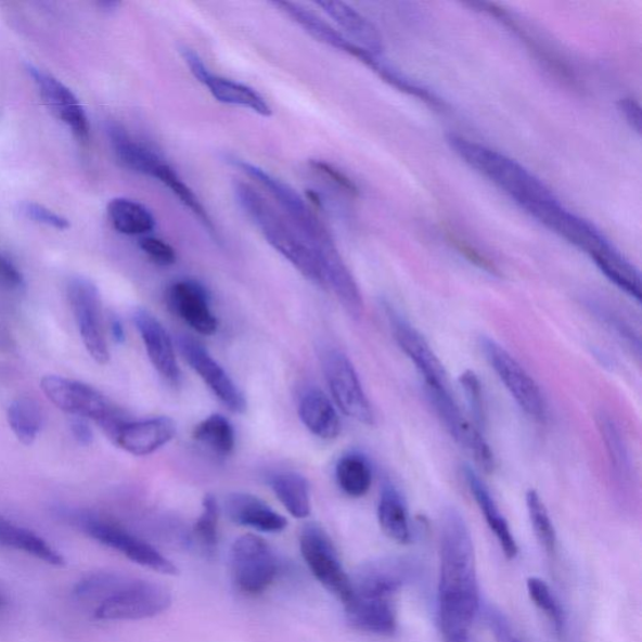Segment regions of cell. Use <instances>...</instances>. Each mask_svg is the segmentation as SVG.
Listing matches in <instances>:
<instances>
[{"label":"cell","mask_w":642,"mask_h":642,"mask_svg":"<svg viewBox=\"0 0 642 642\" xmlns=\"http://www.w3.org/2000/svg\"><path fill=\"white\" fill-rule=\"evenodd\" d=\"M479 586L472 536L459 510L441 517L437 612L446 642H468L479 612Z\"/></svg>","instance_id":"cell-1"},{"label":"cell","mask_w":642,"mask_h":642,"mask_svg":"<svg viewBox=\"0 0 642 642\" xmlns=\"http://www.w3.org/2000/svg\"><path fill=\"white\" fill-rule=\"evenodd\" d=\"M74 593L84 604L92 605V616L101 621L151 619L165 613L172 602L164 585L116 572L87 575Z\"/></svg>","instance_id":"cell-2"},{"label":"cell","mask_w":642,"mask_h":642,"mask_svg":"<svg viewBox=\"0 0 642 642\" xmlns=\"http://www.w3.org/2000/svg\"><path fill=\"white\" fill-rule=\"evenodd\" d=\"M447 141L465 164L493 182L527 214L556 198L527 168L499 151L457 134H449Z\"/></svg>","instance_id":"cell-3"},{"label":"cell","mask_w":642,"mask_h":642,"mask_svg":"<svg viewBox=\"0 0 642 642\" xmlns=\"http://www.w3.org/2000/svg\"><path fill=\"white\" fill-rule=\"evenodd\" d=\"M232 190L241 210L260 230L270 246L291 262L305 279L319 286H325L317 256L293 223L277 211L251 184L235 181Z\"/></svg>","instance_id":"cell-4"},{"label":"cell","mask_w":642,"mask_h":642,"mask_svg":"<svg viewBox=\"0 0 642 642\" xmlns=\"http://www.w3.org/2000/svg\"><path fill=\"white\" fill-rule=\"evenodd\" d=\"M228 163L237 167L239 170L261 184L269 192L281 207V210L285 213L286 219L293 223L305 243L314 253L319 267L321 261L339 254L331 231L291 184L281 181L275 176L265 171L260 166L248 163L246 159L231 156L228 158Z\"/></svg>","instance_id":"cell-5"},{"label":"cell","mask_w":642,"mask_h":642,"mask_svg":"<svg viewBox=\"0 0 642 642\" xmlns=\"http://www.w3.org/2000/svg\"><path fill=\"white\" fill-rule=\"evenodd\" d=\"M46 397L61 411L98 423L110 438L114 439L118 428L127 420L124 414L90 385L47 375L40 382Z\"/></svg>","instance_id":"cell-6"},{"label":"cell","mask_w":642,"mask_h":642,"mask_svg":"<svg viewBox=\"0 0 642 642\" xmlns=\"http://www.w3.org/2000/svg\"><path fill=\"white\" fill-rule=\"evenodd\" d=\"M72 524L92 540L98 541L111 550H115L134 564L154 569L164 575H176L179 569L158 552L154 545L140 539L116 522L93 515L91 512H72Z\"/></svg>","instance_id":"cell-7"},{"label":"cell","mask_w":642,"mask_h":642,"mask_svg":"<svg viewBox=\"0 0 642 642\" xmlns=\"http://www.w3.org/2000/svg\"><path fill=\"white\" fill-rule=\"evenodd\" d=\"M232 581L247 595H258L274 582L278 558L270 544L256 535H244L232 544L230 552Z\"/></svg>","instance_id":"cell-8"},{"label":"cell","mask_w":642,"mask_h":642,"mask_svg":"<svg viewBox=\"0 0 642 642\" xmlns=\"http://www.w3.org/2000/svg\"><path fill=\"white\" fill-rule=\"evenodd\" d=\"M272 4L280 12H283L286 17L298 24L309 36L319 40L321 43L334 48V50L347 53L351 57L363 62L365 66L373 69L375 74H378L385 82L396 88L403 84V76H400L398 72L390 68L388 64H385L378 55L359 47L348 37L342 35L339 30L332 27L331 24L320 18L319 15L307 10V8L293 2H274Z\"/></svg>","instance_id":"cell-9"},{"label":"cell","mask_w":642,"mask_h":642,"mask_svg":"<svg viewBox=\"0 0 642 642\" xmlns=\"http://www.w3.org/2000/svg\"><path fill=\"white\" fill-rule=\"evenodd\" d=\"M300 551L316 579L347 604L352 598L350 576L345 573L338 552L325 529L318 524L305 525L300 534Z\"/></svg>","instance_id":"cell-10"},{"label":"cell","mask_w":642,"mask_h":642,"mask_svg":"<svg viewBox=\"0 0 642 642\" xmlns=\"http://www.w3.org/2000/svg\"><path fill=\"white\" fill-rule=\"evenodd\" d=\"M489 365L499 375L505 389L509 390L518 407L535 421L544 422L548 419V405L540 385L536 383L524 367L513 358L502 345L491 338L480 341Z\"/></svg>","instance_id":"cell-11"},{"label":"cell","mask_w":642,"mask_h":642,"mask_svg":"<svg viewBox=\"0 0 642 642\" xmlns=\"http://www.w3.org/2000/svg\"><path fill=\"white\" fill-rule=\"evenodd\" d=\"M321 367L336 406L361 424L373 425L375 415L355 365L344 352L329 349L321 356Z\"/></svg>","instance_id":"cell-12"},{"label":"cell","mask_w":642,"mask_h":642,"mask_svg":"<svg viewBox=\"0 0 642 642\" xmlns=\"http://www.w3.org/2000/svg\"><path fill=\"white\" fill-rule=\"evenodd\" d=\"M67 294L85 347L99 364H107L110 349L104 333L102 303L98 286L91 280L77 277L69 280Z\"/></svg>","instance_id":"cell-13"},{"label":"cell","mask_w":642,"mask_h":642,"mask_svg":"<svg viewBox=\"0 0 642 642\" xmlns=\"http://www.w3.org/2000/svg\"><path fill=\"white\" fill-rule=\"evenodd\" d=\"M425 393H427L431 405L435 408L449 435L471 453L482 470L491 473L495 468L492 449L477 425L465 419L460 406L457 405L452 390Z\"/></svg>","instance_id":"cell-14"},{"label":"cell","mask_w":642,"mask_h":642,"mask_svg":"<svg viewBox=\"0 0 642 642\" xmlns=\"http://www.w3.org/2000/svg\"><path fill=\"white\" fill-rule=\"evenodd\" d=\"M388 317L393 335L399 348L420 372L425 391L451 390L446 368L424 336L398 312L389 310Z\"/></svg>","instance_id":"cell-15"},{"label":"cell","mask_w":642,"mask_h":642,"mask_svg":"<svg viewBox=\"0 0 642 642\" xmlns=\"http://www.w3.org/2000/svg\"><path fill=\"white\" fill-rule=\"evenodd\" d=\"M179 348L189 365L230 412L241 414L246 411L247 401L243 391L203 344L189 335H181Z\"/></svg>","instance_id":"cell-16"},{"label":"cell","mask_w":642,"mask_h":642,"mask_svg":"<svg viewBox=\"0 0 642 642\" xmlns=\"http://www.w3.org/2000/svg\"><path fill=\"white\" fill-rule=\"evenodd\" d=\"M181 54L191 74L207 88L215 100L229 104V106L251 110L254 114L262 117L271 116L270 104L254 88L240 84L237 80L213 74L200 55L188 47L181 48Z\"/></svg>","instance_id":"cell-17"},{"label":"cell","mask_w":642,"mask_h":642,"mask_svg":"<svg viewBox=\"0 0 642 642\" xmlns=\"http://www.w3.org/2000/svg\"><path fill=\"white\" fill-rule=\"evenodd\" d=\"M413 567L401 557H382L365 562L350 577L352 595L390 599L411 580Z\"/></svg>","instance_id":"cell-18"},{"label":"cell","mask_w":642,"mask_h":642,"mask_svg":"<svg viewBox=\"0 0 642 642\" xmlns=\"http://www.w3.org/2000/svg\"><path fill=\"white\" fill-rule=\"evenodd\" d=\"M27 70L29 76L34 78L46 106L70 128L79 141L87 142L90 139V123H88L86 111L75 93L60 79L39 69L34 64H28Z\"/></svg>","instance_id":"cell-19"},{"label":"cell","mask_w":642,"mask_h":642,"mask_svg":"<svg viewBox=\"0 0 642 642\" xmlns=\"http://www.w3.org/2000/svg\"><path fill=\"white\" fill-rule=\"evenodd\" d=\"M167 301L175 314L196 333L213 335L218 331L219 321L211 310L210 294L198 281H176L168 288Z\"/></svg>","instance_id":"cell-20"},{"label":"cell","mask_w":642,"mask_h":642,"mask_svg":"<svg viewBox=\"0 0 642 642\" xmlns=\"http://www.w3.org/2000/svg\"><path fill=\"white\" fill-rule=\"evenodd\" d=\"M133 323L141 335L152 365L168 383L178 385L181 371L170 334L160 321L146 309L133 312Z\"/></svg>","instance_id":"cell-21"},{"label":"cell","mask_w":642,"mask_h":642,"mask_svg":"<svg viewBox=\"0 0 642 642\" xmlns=\"http://www.w3.org/2000/svg\"><path fill=\"white\" fill-rule=\"evenodd\" d=\"M176 432L178 427L171 419L155 416L149 420L126 421L112 440L124 451L143 457L166 446L175 438Z\"/></svg>","instance_id":"cell-22"},{"label":"cell","mask_w":642,"mask_h":642,"mask_svg":"<svg viewBox=\"0 0 642 642\" xmlns=\"http://www.w3.org/2000/svg\"><path fill=\"white\" fill-rule=\"evenodd\" d=\"M344 605L347 620L359 631L390 637L397 630V614L390 599L352 595Z\"/></svg>","instance_id":"cell-23"},{"label":"cell","mask_w":642,"mask_h":642,"mask_svg":"<svg viewBox=\"0 0 642 642\" xmlns=\"http://www.w3.org/2000/svg\"><path fill=\"white\" fill-rule=\"evenodd\" d=\"M224 512L234 524L251 527L256 531L277 534L284 531L287 521L272 510L259 497L251 493H231L224 500Z\"/></svg>","instance_id":"cell-24"},{"label":"cell","mask_w":642,"mask_h":642,"mask_svg":"<svg viewBox=\"0 0 642 642\" xmlns=\"http://www.w3.org/2000/svg\"><path fill=\"white\" fill-rule=\"evenodd\" d=\"M463 477L473 495V499L478 504L480 512L484 513L487 525L491 528L497 541H499L505 557L509 560L515 558L518 553L515 536H513L508 519L503 517L485 482L470 465H465L463 468Z\"/></svg>","instance_id":"cell-25"},{"label":"cell","mask_w":642,"mask_h":642,"mask_svg":"<svg viewBox=\"0 0 642 642\" xmlns=\"http://www.w3.org/2000/svg\"><path fill=\"white\" fill-rule=\"evenodd\" d=\"M328 17H331L347 34L349 39L356 40V44L364 48L381 57L383 53V38L378 28L360 14L355 8L342 2H317L316 3Z\"/></svg>","instance_id":"cell-26"},{"label":"cell","mask_w":642,"mask_h":642,"mask_svg":"<svg viewBox=\"0 0 642 642\" xmlns=\"http://www.w3.org/2000/svg\"><path fill=\"white\" fill-rule=\"evenodd\" d=\"M108 138L116 157L128 170L152 178L165 158L154 149L132 138L124 127L112 124L107 128Z\"/></svg>","instance_id":"cell-27"},{"label":"cell","mask_w":642,"mask_h":642,"mask_svg":"<svg viewBox=\"0 0 642 642\" xmlns=\"http://www.w3.org/2000/svg\"><path fill=\"white\" fill-rule=\"evenodd\" d=\"M299 416L312 435L321 439H335L341 435L342 423L336 409L323 391L310 388L299 400Z\"/></svg>","instance_id":"cell-28"},{"label":"cell","mask_w":642,"mask_h":642,"mask_svg":"<svg viewBox=\"0 0 642 642\" xmlns=\"http://www.w3.org/2000/svg\"><path fill=\"white\" fill-rule=\"evenodd\" d=\"M0 545L26 553V555L43 561L48 565L63 566L66 564L62 553L48 543L43 537L3 516H0Z\"/></svg>","instance_id":"cell-29"},{"label":"cell","mask_w":642,"mask_h":642,"mask_svg":"<svg viewBox=\"0 0 642 642\" xmlns=\"http://www.w3.org/2000/svg\"><path fill=\"white\" fill-rule=\"evenodd\" d=\"M596 422L602 440H604L612 477L617 485L626 486L631 482L632 465L629 447L619 424L616 423L612 414L605 411L598 413Z\"/></svg>","instance_id":"cell-30"},{"label":"cell","mask_w":642,"mask_h":642,"mask_svg":"<svg viewBox=\"0 0 642 642\" xmlns=\"http://www.w3.org/2000/svg\"><path fill=\"white\" fill-rule=\"evenodd\" d=\"M378 521L383 532L398 543L411 541L412 531L403 496L390 485H384L378 502Z\"/></svg>","instance_id":"cell-31"},{"label":"cell","mask_w":642,"mask_h":642,"mask_svg":"<svg viewBox=\"0 0 642 642\" xmlns=\"http://www.w3.org/2000/svg\"><path fill=\"white\" fill-rule=\"evenodd\" d=\"M107 214L114 228L124 235H147L156 228L154 214L146 206L131 198L117 197L111 200Z\"/></svg>","instance_id":"cell-32"},{"label":"cell","mask_w":642,"mask_h":642,"mask_svg":"<svg viewBox=\"0 0 642 642\" xmlns=\"http://www.w3.org/2000/svg\"><path fill=\"white\" fill-rule=\"evenodd\" d=\"M152 179L163 183L164 187L170 191L192 215L195 216L201 224L207 230L208 234L218 239V229H216L211 216L208 215L204 205L201 204L195 192L190 189L189 184L181 179L178 171H176L166 159L157 167Z\"/></svg>","instance_id":"cell-33"},{"label":"cell","mask_w":642,"mask_h":642,"mask_svg":"<svg viewBox=\"0 0 642 642\" xmlns=\"http://www.w3.org/2000/svg\"><path fill=\"white\" fill-rule=\"evenodd\" d=\"M272 492L288 513L295 518H307L311 512L310 487L308 480L298 473H278L269 480Z\"/></svg>","instance_id":"cell-34"},{"label":"cell","mask_w":642,"mask_h":642,"mask_svg":"<svg viewBox=\"0 0 642 642\" xmlns=\"http://www.w3.org/2000/svg\"><path fill=\"white\" fill-rule=\"evenodd\" d=\"M336 482L345 495L363 497L373 484V468L364 454L350 452L342 457L336 463Z\"/></svg>","instance_id":"cell-35"},{"label":"cell","mask_w":642,"mask_h":642,"mask_svg":"<svg viewBox=\"0 0 642 642\" xmlns=\"http://www.w3.org/2000/svg\"><path fill=\"white\" fill-rule=\"evenodd\" d=\"M192 437L207 451L219 457L230 455L235 448L234 427L227 416L221 414L208 415L207 419L200 422Z\"/></svg>","instance_id":"cell-36"},{"label":"cell","mask_w":642,"mask_h":642,"mask_svg":"<svg viewBox=\"0 0 642 642\" xmlns=\"http://www.w3.org/2000/svg\"><path fill=\"white\" fill-rule=\"evenodd\" d=\"M8 423L23 445H34L43 425L42 409L29 397L15 399L8 409Z\"/></svg>","instance_id":"cell-37"},{"label":"cell","mask_w":642,"mask_h":642,"mask_svg":"<svg viewBox=\"0 0 642 642\" xmlns=\"http://www.w3.org/2000/svg\"><path fill=\"white\" fill-rule=\"evenodd\" d=\"M593 261H595L602 274L612 283L637 301L641 300L640 272L629 260L624 258V255L617 248Z\"/></svg>","instance_id":"cell-38"},{"label":"cell","mask_w":642,"mask_h":642,"mask_svg":"<svg viewBox=\"0 0 642 642\" xmlns=\"http://www.w3.org/2000/svg\"><path fill=\"white\" fill-rule=\"evenodd\" d=\"M526 504L537 540H539L544 551L552 555L557 548L556 529L553 527L550 513L545 509L539 492L529 489L526 493Z\"/></svg>","instance_id":"cell-39"},{"label":"cell","mask_w":642,"mask_h":642,"mask_svg":"<svg viewBox=\"0 0 642 642\" xmlns=\"http://www.w3.org/2000/svg\"><path fill=\"white\" fill-rule=\"evenodd\" d=\"M528 595L534 601V604L549 617L556 631L562 632L566 625V615L562 608L560 601L552 592L550 586L539 577H529L527 580Z\"/></svg>","instance_id":"cell-40"},{"label":"cell","mask_w":642,"mask_h":642,"mask_svg":"<svg viewBox=\"0 0 642 642\" xmlns=\"http://www.w3.org/2000/svg\"><path fill=\"white\" fill-rule=\"evenodd\" d=\"M219 503L213 495L205 496L203 512L194 528L197 543L208 555H213L218 545Z\"/></svg>","instance_id":"cell-41"},{"label":"cell","mask_w":642,"mask_h":642,"mask_svg":"<svg viewBox=\"0 0 642 642\" xmlns=\"http://www.w3.org/2000/svg\"><path fill=\"white\" fill-rule=\"evenodd\" d=\"M460 382L464 390L465 399L468 401L473 423H475L479 429L484 428V425L486 424V406L484 389H482L478 375L472 371L464 372L461 375Z\"/></svg>","instance_id":"cell-42"},{"label":"cell","mask_w":642,"mask_h":642,"mask_svg":"<svg viewBox=\"0 0 642 642\" xmlns=\"http://www.w3.org/2000/svg\"><path fill=\"white\" fill-rule=\"evenodd\" d=\"M139 245L149 259L159 267H170L178 260L175 248L158 237L144 236L140 240Z\"/></svg>","instance_id":"cell-43"},{"label":"cell","mask_w":642,"mask_h":642,"mask_svg":"<svg viewBox=\"0 0 642 642\" xmlns=\"http://www.w3.org/2000/svg\"><path fill=\"white\" fill-rule=\"evenodd\" d=\"M21 210L29 220L46 224V227L57 230H67L70 227L69 221L62 215L55 214L43 205L31 203V201L23 203Z\"/></svg>","instance_id":"cell-44"},{"label":"cell","mask_w":642,"mask_h":642,"mask_svg":"<svg viewBox=\"0 0 642 642\" xmlns=\"http://www.w3.org/2000/svg\"><path fill=\"white\" fill-rule=\"evenodd\" d=\"M310 166L349 195H358V187L347 175L323 159H310Z\"/></svg>","instance_id":"cell-45"},{"label":"cell","mask_w":642,"mask_h":642,"mask_svg":"<svg viewBox=\"0 0 642 642\" xmlns=\"http://www.w3.org/2000/svg\"><path fill=\"white\" fill-rule=\"evenodd\" d=\"M449 240L452 241L457 251L463 254L471 262L476 264L478 268L492 272V274L497 272L495 265L489 261L486 256L480 255L475 247L465 244L463 240L455 236H449Z\"/></svg>","instance_id":"cell-46"},{"label":"cell","mask_w":642,"mask_h":642,"mask_svg":"<svg viewBox=\"0 0 642 642\" xmlns=\"http://www.w3.org/2000/svg\"><path fill=\"white\" fill-rule=\"evenodd\" d=\"M22 283L23 277L21 271L10 259L0 253V285L15 288L20 287Z\"/></svg>","instance_id":"cell-47"},{"label":"cell","mask_w":642,"mask_h":642,"mask_svg":"<svg viewBox=\"0 0 642 642\" xmlns=\"http://www.w3.org/2000/svg\"><path fill=\"white\" fill-rule=\"evenodd\" d=\"M619 110L630 125L633 131L641 133V107L640 104L632 99H622L619 101Z\"/></svg>","instance_id":"cell-48"},{"label":"cell","mask_w":642,"mask_h":642,"mask_svg":"<svg viewBox=\"0 0 642 642\" xmlns=\"http://www.w3.org/2000/svg\"><path fill=\"white\" fill-rule=\"evenodd\" d=\"M488 615V621L491 624V628L497 640L500 642H522L512 635L509 625L505 624L503 616L496 613H489Z\"/></svg>","instance_id":"cell-49"},{"label":"cell","mask_w":642,"mask_h":642,"mask_svg":"<svg viewBox=\"0 0 642 642\" xmlns=\"http://www.w3.org/2000/svg\"><path fill=\"white\" fill-rule=\"evenodd\" d=\"M70 431L80 445L88 446L92 444L93 433L87 420L75 416L70 422Z\"/></svg>","instance_id":"cell-50"},{"label":"cell","mask_w":642,"mask_h":642,"mask_svg":"<svg viewBox=\"0 0 642 642\" xmlns=\"http://www.w3.org/2000/svg\"><path fill=\"white\" fill-rule=\"evenodd\" d=\"M111 331L114 334V338L117 342H124L125 339V331L123 324L117 318H112L111 320Z\"/></svg>","instance_id":"cell-51"},{"label":"cell","mask_w":642,"mask_h":642,"mask_svg":"<svg viewBox=\"0 0 642 642\" xmlns=\"http://www.w3.org/2000/svg\"><path fill=\"white\" fill-rule=\"evenodd\" d=\"M103 8H106V10H115V8H117L119 5L118 2H103L100 4Z\"/></svg>","instance_id":"cell-52"},{"label":"cell","mask_w":642,"mask_h":642,"mask_svg":"<svg viewBox=\"0 0 642 642\" xmlns=\"http://www.w3.org/2000/svg\"><path fill=\"white\" fill-rule=\"evenodd\" d=\"M3 605H4V600H3V598H2V596H0V608H2V607H3Z\"/></svg>","instance_id":"cell-53"}]
</instances>
